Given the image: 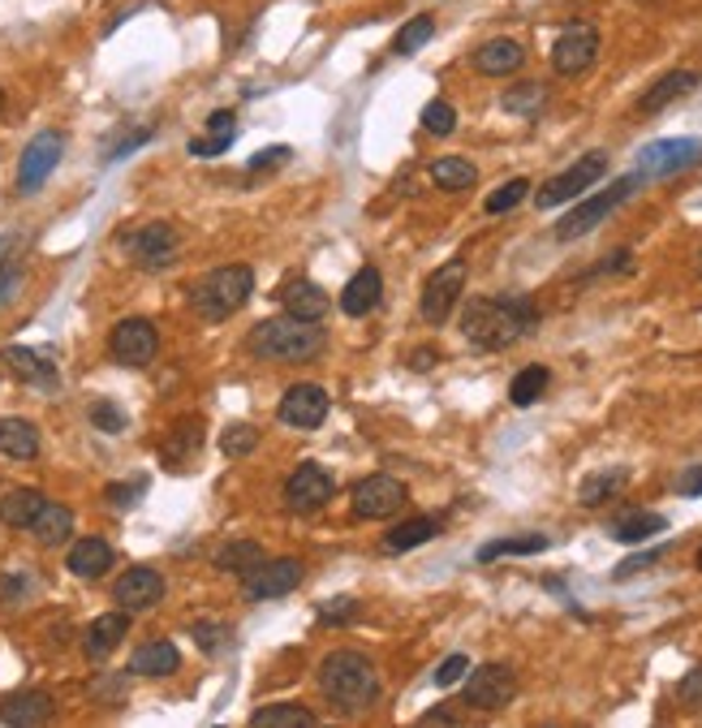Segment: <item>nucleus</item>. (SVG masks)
Returning <instances> with one entry per match:
<instances>
[{
	"label": "nucleus",
	"mask_w": 702,
	"mask_h": 728,
	"mask_svg": "<svg viewBox=\"0 0 702 728\" xmlns=\"http://www.w3.org/2000/svg\"><path fill=\"white\" fill-rule=\"evenodd\" d=\"M539 328V306L526 293H495V297H475L461 310V332L479 350H508L522 337Z\"/></svg>",
	"instance_id": "nucleus-1"
},
{
	"label": "nucleus",
	"mask_w": 702,
	"mask_h": 728,
	"mask_svg": "<svg viewBox=\"0 0 702 728\" xmlns=\"http://www.w3.org/2000/svg\"><path fill=\"white\" fill-rule=\"evenodd\" d=\"M319 690L346 712H366L379 698V672L358 651H332L319 664Z\"/></svg>",
	"instance_id": "nucleus-2"
},
{
	"label": "nucleus",
	"mask_w": 702,
	"mask_h": 728,
	"mask_svg": "<svg viewBox=\"0 0 702 728\" xmlns=\"http://www.w3.org/2000/svg\"><path fill=\"white\" fill-rule=\"evenodd\" d=\"M250 350L259 359H268V363H306V359H315L324 350V332L315 324H306V319H293V315L264 319L250 332Z\"/></svg>",
	"instance_id": "nucleus-3"
},
{
	"label": "nucleus",
	"mask_w": 702,
	"mask_h": 728,
	"mask_svg": "<svg viewBox=\"0 0 702 728\" xmlns=\"http://www.w3.org/2000/svg\"><path fill=\"white\" fill-rule=\"evenodd\" d=\"M255 293V272L246 263H229V268H215L208 272L195 290H190V302L203 319H229L237 315Z\"/></svg>",
	"instance_id": "nucleus-4"
},
{
	"label": "nucleus",
	"mask_w": 702,
	"mask_h": 728,
	"mask_svg": "<svg viewBox=\"0 0 702 728\" xmlns=\"http://www.w3.org/2000/svg\"><path fill=\"white\" fill-rule=\"evenodd\" d=\"M637 186H642V177H637V173H630V177L612 181L608 190H599V195L582 199V203H577V208H573V212H569V216H564L561 224H557V237H561V242H573V237H586L590 228H599L604 220L612 216V212H617L621 203H630L633 190H637Z\"/></svg>",
	"instance_id": "nucleus-5"
},
{
	"label": "nucleus",
	"mask_w": 702,
	"mask_h": 728,
	"mask_svg": "<svg viewBox=\"0 0 702 728\" xmlns=\"http://www.w3.org/2000/svg\"><path fill=\"white\" fill-rule=\"evenodd\" d=\"M608 173V155L604 151H590V155H582L577 164H569L564 173H557L539 195H535V203H539V212H552V208H561L569 199H577V195H586L599 177Z\"/></svg>",
	"instance_id": "nucleus-6"
},
{
	"label": "nucleus",
	"mask_w": 702,
	"mask_h": 728,
	"mask_svg": "<svg viewBox=\"0 0 702 728\" xmlns=\"http://www.w3.org/2000/svg\"><path fill=\"white\" fill-rule=\"evenodd\" d=\"M702 164V139H659L637 151V177H672Z\"/></svg>",
	"instance_id": "nucleus-7"
},
{
	"label": "nucleus",
	"mask_w": 702,
	"mask_h": 728,
	"mask_svg": "<svg viewBox=\"0 0 702 728\" xmlns=\"http://www.w3.org/2000/svg\"><path fill=\"white\" fill-rule=\"evenodd\" d=\"M126 250H130V259H134L139 268H147V272H160V268H173V263H177L182 237H177V228H173V224L155 220V224H142V228H134V233L126 237Z\"/></svg>",
	"instance_id": "nucleus-8"
},
{
	"label": "nucleus",
	"mask_w": 702,
	"mask_h": 728,
	"mask_svg": "<svg viewBox=\"0 0 702 728\" xmlns=\"http://www.w3.org/2000/svg\"><path fill=\"white\" fill-rule=\"evenodd\" d=\"M61 151H66V139H61L57 130L35 134V139L26 143V151H22V160H17V190H22V195H35V190L57 173Z\"/></svg>",
	"instance_id": "nucleus-9"
},
{
	"label": "nucleus",
	"mask_w": 702,
	"mask_h": 728,
	"mask_svg": "<svg viewBox=\"0 0 702 728\" xmlns=\"http://www.w3.org/2000/svg\"><path fill=\"white\" fill-rule=\"evenodd\" d=\"M332 492H337V483H332V474L319 461H302L284 479V505L293 513H319L332 501Z\"/></svg>",
	"instance_id": "nucleus-10"
},
{
	"label": "nucleus",
	"mask_w": 702,
	"mask_h": 728,
	"mask_svg": "<svg viewBox=\"0 0 702 728\" xmlns=\"http://www.w3.org/2000/svg\"><path fill=\"white\" fill-rule=\"evenodd\" d=\"M513 694H517V677L504 664H483V668H475L466 677V707L500 712V707L513 703Z\"/></svg>",
	"instance_id": "nucleus-11"
},
{
	"label": "nucleus",
	"mask_w": 702,
	"mask_h": 728,
	"mask_svg": "<svg viewBox=\"0 0 702 728\" xmlns=\"http://www.w3.org/2000/svg\"><path fill=\"white\" fill-rule=\"evenodd\" d=\"M461 290H466V259H448L444 268H435V277H431L426 290H422V319L440 328V324L453 315Z\"/></svg>",
	"instance_id": "nucleus-12"
},
{
	"label": "nucleus",
	"mask_w": 702,
	"mask_h": 728,
	"mask_svg": "<svg viewBox=\"0 0 702 728\" xmlns=\"http://www.w3.org/2000/svg\"><path fill=\"white\" fill-rule=\"evenodd\" d=\"M595 57H599V31H595V26H582V22L564 26L561 39L552 44V70L561 73V78L586 73L595 66Z\"/></svg>",
	"instance_id": "nucleus-13"
},
{
	"label": "nucleus",
	"mask_w": 702,
	"mask_h": 728,
	"mask_svg": "<svg viewBox=\"0 0 702 728\" xmlns=\"http://www.w3.org/2000/svg\"><path fill=\"white\" fill-rule=\"evenodd\" d=\"M401 505H406V483L393 474H371L353 488V513L366 521H384V517L401 513Z\"/></svg>",
	"instance_id": "nucleus-14"
},
{
	"label": "nucleus",
	"mask_w": 702,
	"mask_h": 728,
	"mask_svg": "<svg viewBox=\"0 0 702 728\" xmlns=\"http://www.w3.org/2000/svg\"><path fill=\"white\" fill-rule=\"evenodd\" d=\"M160 350V337H155V324L147 319H121L108 337V354L121 366H147Z\"/></svg>",
	"instance_id": "nucleus-15"
},
{
	"label": "nucleus",
	"mask_w": 702,
	"mask_h": 728,
	"mask_svg": "<svg viewBox=\"0 0 702 728\" xmlns=\"http://www.w3.org/2000/svg\"><path fill=\"white\" fill-rule=\"evenodd\" d=\"M277 414H281V423L297 427V432H315L328 419V392L319 384H293L281 397Z\"/></svg>",
	"instance_id": "nucleus-16"
},
{
	"label": "nucleus",
	"mask_w": 702,
	"mask_h": 728,
	"mask_svg": "<svg viewBox=\"0 0 702 728\" xmlns=\"http://www.w3.org/2000/svg\"><path fill=\"white\" fill-rule=\"evenodd\" d=\"M302 583V561L281 556V561H264L255 574H246V599H281Z\"/></svg>",
	"instance_id": "nucleus-17"
},
{
	"label": "nucleus",
	"mask_w": 702,
	"mask_h": 728,
	"mask_svg": "<svg viewBox=\"0 0 702 728\" xmlns=\"http://www.w3.org/2000/svg\"><path fill=\"white\" fill-rule=\"evenodd\" d=\"M117 603H121V612H151L160 599H164V578L155 574V570H126L121 574V583H117Z\"/></svg>",
	"instance_id": "nucleus-18"
},
{
	"label": "nucleus",
	"mask_w": 702,
	"mask_h": 728,
	"mask_svg": "<svg viewBox=\"0 0 702 728\" xmlns=\"http://www.w3.org/2000/svg\"><path fill=\"white\" fill-rule=\"evenodd\" d=\"M126 634H130V612H104V617L91 621L82 651H86V659H108L121 647Z\"/></svg>",
	"instance_id": "nucleus-19"
},
{
	"label": "nucleus",
	"mask_w": 702,
	"mask_h": 728,
	"mask_svg": "<svg viewBox=\"0 0 702 728\" xmlns=\"http://www.w3.org/2000/svg\"><path fill=\"white\" fill-rule=\"evenodd\" d=\"M379 297H384V277H379V268H362V272L350 277V285L341 290V310L353 315V319H362V315H371V310L379 306Z\"/></svg>",
	"instance_id": "nucleus-20"
},
{
	"label": "nucleus",
	"mask_w": 702,
	"mask_h": 728,
	"mask_svg": "<svg viewBox=\"0 0 702 728\" xmlns=\"http://www.w3.org/2000/svg\"><path fill=\"white\" fill-rule=\"evenodd\" d=\"M281 306H284V315H293V319L319 324V319L328 315V293L319 290L315 281H289L281 290Z\"/></svg>",
	"instance_id": "nucleus-21"
},
{
	"label": "nucleus",
	"mask_w": 702,
	"mask_h": 728,
	"mask_svg": "<svg viewBox=\"0 0 702 728\" xmlns=\"http://www.w3.org/2000/svg\"><path fill=\"white\" fill-rule=\"evenodd\" d=\"M66 570H70L73 578H104L108 570H113V548L104 543V539H78L70 548V556H66Z\"/></svg>",
	"instance_id": "nucleus-22"
},
{
	"label": "nucleus",
	"mask_w": 702,
	"mask_h": 728,
	"mask_svg": "<svg viewBox=\"0 0 702 728\" xmlns=\"http://www.w3.org/2000/svg\"><path fill=\"white\" fill-rule=\"evenodd\" d=\"M0 720L4 725H44V720H52V694H44V690L9 694L0 703Z\"/></svg>",
	"instance_id": "nucleus-23"
},
{
	"label": "nucleus",
	"mask_w": 702,
	"mask_h": 728,
	"mask_svg": "<svg viewBox=\"0 0 702 728\" xmlns=\"http://www.w3.org/2000/svg\"><path fill=\"white\" fill-rule=\"evenodd\" d=\"M526 66V48L517 39H488L479 52H475V70L488 73V78H504V73H517Z\"/></svg>",
	"instance_id": "nucleus-24"
},
{
	"label": "nucleus",
	"mask_w": 702,
	"mask_h": 728,
	"mask_svg": "<svg viewBox=\"0 0 702 728\" xmlns=\"http://www.w3.org/2000/svg\"><path fill=\"white\" fill-rule=\"evenodd\" d=\"M694 86H699V73L694 70H668L642 99H637V108H642V113H664L672 99H686Z\"/></svg>",
	"instance_id": "nucleus-25"
},
{
	"label": "nucleus",
	"mask_w": 702,
	"mask_h": 728,
	"mask_svg": "<svg viewBox=\"0 0 702 728\" xmlns=\"http://www.w3.org/2000/svg\"><path fill=\"white\" fill-rule=\"evenodd\" d=\"M182 668V651L168 643V638H155V643H142L139 651L130 656V672L134 677H168Z\"/></svg>",
	"instance_id": "nucleus-26"
},
{
	"label": "nucleus",
	"mask_w": 702,
	"mask_h": 728,
	"mask_svg": "<svg viewBox=\"0 0 702 728\" xmlns=\"http://www.w3.org/2000/svg\"><path fill=\"white\" fill-rule=\"evenodd\" d=\"M664 530H668V517H664V513H646V509L621 513V517L608 526V535H612L617 543H646V539H655V535H664Z\"/></svg>",
	"instance_id": "nucleus-27"
},
{
	"label": "nucleus",
	"mask_w": 702,
	"mask_h": 728,
	"mask_svg": "<svg viewBox=\"0 0 702 728\" xmlns=\"http://www.w3.org/2000/svg\"><path fill=\"white\" fill-rule=\"evenodd\" d=\"M630 483V470L625 466H608V470H595V474H586L582 479V488H577V505H586V509H599L604 501H612L621 488Z\"/></svg>",
	"instance_id": "nucleus-28"
},
{
	"label": "nucleus",
	"mask_w": 702,
	"mask_h": 728,
	"mask_svg": "<svg viewBox=\"0 0 702 728\" xmlns=\"http://www.w3.org/2000/svg\"><path fill=\"white\" fill-rule=\"evenodd\" d=\"M0 457L35 461L39 457V432L26 419H0Z\"/></svg>",
	"instance_id": "nucleus-29"
},
{
	"label": "nucleus",
	"mask_w": 702,
	"mask_h": 728,
	"mask_svg": "<svg viewBox=\"0 0 702 728\" xmlns=\"http://www.w3.org/2000/svg\"><path fill=\"white\" fill-rule=\"evenodd\" d=\"M0 363H9V371L26 384H57V363H48L39 350H26V345H9L0 354Z\"/></svg>",
	"instance_id": "nucleus-30"
},
{
	"label": "nucleus",
	"mask_w": 702,
	"mask_h": 728,
	"mask_svg": "<svg viewBox=\"0 0 702 728\" xmlns=\"http://www.w3.org/2000/svg\"><path fill=\"white\" fill-rule=\"evenodd\" d=\"M31 535L44 548H61L73 535V513L66 505H57V501H44V509L35 513V521H31Z\"/></svg>",
	"instance_id": "nucleus-31"
},
{
	"label": "nucleus",
	"mask_w": 702,
	"mask_h": 728,
	"mask_svg": "<svg viewBox=\"0 0 702 728\" xmlns=\"http://www.w3.org/2000/svg\"><path fill=\"white\" fill-rule=\"evenodd\" d=\"M268 561V552L255 543V539H233V543H224L220 552H215V570H224V574H255L259 565Z\"/></svg>",
	"instance_id": "nucleus-32"
},
{
	"label": "nucleus",
	"mask_w": 702,
	"mask_h": 728,
	"mask_svg": "<svg viewBox=\"0 0 702 728\" xmlns=\"http://www.w3.org/2000/svg\"><path fill=\"white\" fill-rule=\"evenodd\" d=\"M39 509H44V492H35V488H13V492H4V501H0V521L13 526V530H31V521H35Z\"/></svg>",
	"instance_id": "nucleus-33"
},
{
	"label": "nucleus",
	"mask_w": 702,
	"mask_h": 728,
	"mask_svg": "<svg viewBox=\"0 0 702 728\" xmlns=\"http://www.w3.org/2000/svg\"><path fill=\"white\" fill-rule=\"evenodd\" d=\"M435 535H440V521H435V517H410V521H401V526H393V530L384 535V552H410V548L431 543Z\"/></svg>",
	"instance_id": "nucleus-34"
},
{
	"label": "nucleus",
	"mask_w": 702,
	"mask_h": 728,
	"mask_svg": "<svg viewBox=\"0 0 702 728\" xmlns=\"http://www.w3.org/2000/svg\"><path fill=\"white\" fill-rule=\"evenodd\" d=\"M548 548H552L548 535H513V539H492V543H483V548H479V561L492 565L500 556H539V552H548Z\"/></svg>",
	"instance_id": "nucleus-35"
},
{
	"label": "nucleus",
	"mask_w": 702,
	"mask_h": 728,
	"mask_svg": "<svg viewBox=\"0 0 702 728\" xmlns=\"http://www.w3.org/2000/svg\"><path fill=\"white\" fill-rule=\"evenodd\" d=\"M548 384H552V371L548 366H526V371H517L513 375V384H508V401L517 406V410H526V406H535L543 392H548Z\"/></svg>",
	"instance_id": "nucleus-36"
},
{
	"label": "nucleus",
	"mask_w": 702,
	"mask_h": 728,
	"mask_svg": "<svg viewBox=\"0 0 702 728\" xmlns=\"http://www.w3.org/2000/svg\"><path fill=\"white\" fill-rule=\"evenodd\" d=\"M255 728H315V712H306L302 703H272V707H259L250 716Z\"/></svg>",
	"instance_id": "nucleus-37"
},
{
	"label": "nucleus",
	"mask_w": 702,
	"mask_h": 728,
	"mask_svg": "<svg viewBox=\"0 0 702 728\" xmlns=\"http://www.w3.org/2000/svg\"><path fill=\"white\" fill-rule=\"evenodd\" d=\"M431 181L440 190H470L479 181V168L470 160H461V155H444V160L431 164Z\"/></svg>",
	"instance_id": "nucleus-38"
},
{
	"label": "nucleus",
	"mask_w": 702,
	"mask_h": 728,
	"mask_svg": "<svg viewBox=\"0 0 702 728\" xmlns=\"http://www.w3.org/2000/svg\"><path fill=\"white\" fill-rule=\"evenodd\" d=\"M431 35H435V17H431V13H419V17H410V22L397 31L393 52H397V57H414L422 44H431Z\"/></svg>",
	"instance_id": "nucleus-39"
},
{
	"label": "nucleus",
	"mask_w": 702,
	"mask_h": 728,
	"mask_svg": "<svg viewBox=\"0 0 702 728\" xmlns=\"http://www.w3.org/2000/svg\"><path fill=\"white\" fill-rule=\"evenodd\" d=\"M504 113H517V117H530V113H539L543 108V86L539 82H522V86H513V91H504Z\"/></svg>",
	"instance_id": "nucleus-40"
},
{
	"label": "nucleus",
	"mask_w": 702,
	"mask_h": 728,
	"mask_svg": "<svg viewBox=\"0 0 702 728\" xmlns=\"http://www.w3.org/2000/svg\"><path fill=\"white\" fill-rule=\"evenodd\" d=\"M422 130L435 134V139H448V134L457 130V113H453V104H448V99H431V104L422 108Z\"/></svg>",
	"instance_id": "nucleus-41"
},
{
	"label": "nucleus",
	"mask_w": 702,
	"mask_h": 728,
	"mask_svg": "<svg viewBox=\"0 0 702 728\" xmlns=\"http://www.w3.org/2000/svg\"><path fill=\"white\" fill-rule=\"evenodd\" d=\"M526 195H530V181H526V177H513V181H504L495 195H488L483 208H488V216H500V212H513Z\"/></svg>",
	"instance_id": "nucleus-42"
},
{
	"label": "nucleus",
	"mask_w": 702,
	"mask_h": 728,
	"mask_svg": "<svg viewBox=\"0 0 702 728\" xmlns=\"http://www.w3.org/2000/svg\"><path fill=\"white\" fill-rule=\"evenodd\" d=\"M255 444H259V432H255L250 423H233V427H224V436H220L224 457H250Z\"/></svg>",
	"instance_id": "nucleus-43"
},
{
	"label": "nucleus",
	"mask_w": 702,
	"mask_h": 728,
	"mask_svg": "<svg viewBox=\"0 0 702 728\" xmlns=\"http://www.w3.org/2000/svg\"><path fill=\"white\" fill-rule=\"evenodd\" d=\"M91 423H95L100 432H108V436H121V432H126V410H117L113 401H95V406H91Z\"/></svg>",
	"instance_id": "nucleus-44"
},
{
	"label": "nucleus",
	"mask_w": 702,
	"mask_h": 728,
	"mask_svg": "<svg viewBox=\"0 0 702 728\" xmlns=\"http://www.w3.org/2000/svg\"><path fill=\"white\" fill-rule=\"evenodd\" d=\"M142 492H147V479H134V483H113L104 496H108V505H113V509H134Z\"/></svg>",
	"instance_id": "nucleus-45"
},
{
	"label": "nucleus",
	"mask_w": 702,
	"mask_h": 728,
	"mask_svg": "<svg viewBox=\"0 0 702 728\" xmlns=\"http://www.w3.org/2000/svg\"><path fill=\"white\" fill-rule=\"evenodd\" d=\"M664 561V548H651V552H637V556H630V561H621L617 570H612V578L617 583H625V578H633V574H642V570H651V565H659Z\"/></svg>",
	"instance_id": "nucleus-46"
},
{
	"label": "nucleus",
	"mask_w": 702,
	"mask_h": 728,
	"mask_svg": "<svg viewBox=\"0 0 702 728\" xmlns=\"http://www.w3.org/2000/svg\"><path fill=\"white\" fill-rule=\"evenodd\" d=\"M466 672H470V659H466V656H448L444 664H440V668H435V685H440V690H448V685H457Z\"/></svg>",
	"instance_id": "nucleus-47"
},
{
	"label": "nucleus",
	"mask_w": 702,
	"mask_h": 728,
	"mask_svg": "<svg viewBox=\"0 0 702 728\" xmlns=\"http://www.w3.org/2000/svg\"><path fill=\"white\" fill-rule=\"evenodd\" d=\"M237 134H211V139H190V155H199V160H211V155H224L229 146H233Z\"/></svg>",
	"instance_id": "nucleus-48"
},
{
	"label": "nucleus",
	"mask_w": 702,
	"mask_h": 728,
	"mask_svg": "<svg viewBox=\"0 0 702 728\" xmlns=\"http://www.w3.org/2000/svg\"><path fill=\"white\" fill-rule=\"evenodd\" d=\"M319 617L341 625V621H353V617H358V603H353V599H328V603L319 608Z\"/></svg>",
	"instance_id": "nucleus-49"
},
{
	"label": "nucleus",
	"mask_w": 702,
	"mask_h": 728,
	"mask_svg": "<svg viewBox=\"0 0 702 728\" xmlns=\"http://www.w3.org/2000/svg\"><path fill=\"white\" fill-rule=\"evenodd\" d=\"M195 638H199V647H203V651H215V647H220V638H224V630H220V625H211V621H199V625H195Z\"/></svg>",
	"instance_id": "nucleus-50"
},
{
	"label": "nucleus",
	"mask_w": 702,
	"mask_h": 728,
	"mask_svg": "<svg viewBox=\"0 0 702 728\" xmlns=\"http://www.w3.org/2000/svg\"><path fill=\"white\" fill-rule=\"evenodd\" d=\"M677 492H681V496H690V501L702 496V466H690V470L677 479Z\"/></svg>",
	"instance_id": "nucleus-51"
},
{
	"label": "nucleus",
	"mask_w": 702,
	"mask_h": 728,
	"mask_svg": "<svg viewBox=\"0 0 702 728\" xmlns=\"http://www.w3.org/2000/svg\"><path fill=\"white\" fill-rule=\"evenodd\" d=\"M284 160H289V146H268V151H259V155L250 160V173L272 168V164H284Z\"/></svg>",
	"instance_id": "nucleus-52"
},
{
	"label": "nucleus",
	"mask_w": 702,
	"mask_h": 728,
	"mask_svg": "<svg viewBox=\"0 0 702 728\" xmlns=\"http://www.w3.org/2000/svg\"><path fill=\"white\" fill-rule=\"evenodd\" d=\"M147 139H151V130H134L130 139H121V143H117V146H113V151H108V160H126V155H130L134 146L147 143Z\"/></svg>",
	"instance_id": "nucleus-53"
},
{
	"label": "nucleus",
	"mask_w": 702,
	"mask_h": 728,
	"mask_svg": "<svg viewBox=\"0 0 702 728\" xmlns=\"http://www.w3.org/2000/svg\"><path fill=\"white\" fill-rule=\"evenodd\" d=\"M233 121H237V117H233L229 108H220V113H211L208 117V130L211 134H237V126H233Z\"/></svg>",
	"instance_id": "nucleus-54"
},
{
	"label": "nucleus",
	"mask_w": 702,
	"mask_h": 728,
	"mask_svg": "<svg viewBox=\"0 0 702 728\" xmlns=\"http://www.w3.org/2000/svg\"><path fill=\"white\" fill-rule=\"evenodd\" d=\"M681 698H690V703H702V668H694L686 681H681Z\"/></svg>",
	"instance_id": "nucleus-55"
},
{
	"label": "nucleus",
	"mask_w": 702,
	"mask_h": 728,
	"mask_svg": "<svg viewBox=\"0 0 702 728\" xmlns=\"http://www.w3.org/2000/svg\"><path fill=\"white\" fill-rule=\"evenodd\" d=\"M422 725H453V712H426Z\"/></svg>",
	"instance_id": "nucleus-56"
},
{
	"label": "nucleus",
	"mask_w": 702,
	"mask_h": 728,
	"mask_svg": "<svg viewBox=\"0 0 702 728\" xmlns=\"http://www.w3.org/2000/svg\"><path fill=\"white\" fill-rule=\"evenodd\" d=\"M410 363L419 366V371H426V366L435 363V354H431V350H419V354H414V359H410Z\"/></svg>",
	"instance_id": "nucleus-57"
},
{
	"label": "nucleus",
	"mask_w": 702,
	"mask_h": 728,
	"mask_svg": "<svg viewBox=\"0 0 702 728\" xmlns=\"http://www.w3.org/2000/svg\"><path fill=\"white\" fill-rule=\"evenodd\" d=\"M699 277H702V250H699Z\"/></svg>",
	"instance_id": "nucleus-58"
},
{
	"label": "nucleus",
	"mask_w": 702,
	"mask_h": 728,
	"mask_svg": "<svg viewBox=\"0 0 702 728\" xmlns=\"http://www.w3.org/2000/svg\"><path fill=\"white\" fill-rule=\"evenodd\" d=\"M699 570H702V548H699Z\"/></svg>",
	"instance_id": "nucleus-59"
},
{
	"label": "nucleus",
	"mask_w": 702,
	"mask_h": 728,
	"mask_svg": "<svg viewBox=\"0 0 702 728\" xmlns=\"http://www.w3.org/2000/svg\"><path fill=\"white\" fill-rule=\"evenodd\" d=\"M0 108H4V95H0Z\"/></svg>",
	"instance_id": "nucleus-60"
}]
</instances>
